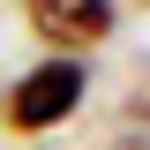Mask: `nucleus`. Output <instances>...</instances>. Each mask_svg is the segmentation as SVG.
I'll return each mask as SVG.
<instances>
[{
	"label": "nucleus",
	"mask_w": 150,
	"mask_h": 150,
	"mask_svg": "<svg viewBox=\"0 0 150 150\" xmlns=\"http://www.w3.org/2000/svg\"><path fill=\"white\" fill-rule=\"evenodd\" d=\"M75 105H83V60H45V68H30L15 90H8V128L15 135H45V128H60Z\"/></svg>",
	"instance_id": "f257e3e1"
},
{
	"label": "nucleus",
	"mask_w": 150,
	"mask_h": 150,
	"mask_svg": "<svg viewBox=\"0 0 150 150\" xmlns=\"http://www.w3.org/2000/svg\"><path fill=\"white\" fill-rule=\"evenodd\" d=\"M30 30L60 53H83L112 30V0H30Z\"/></svg>",
	"instance_id": "f03ea898"
}]
</instances>
